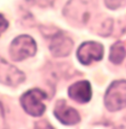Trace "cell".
Here are the masks:
<instances>
[{
  "label": "cell",
  "mask_w": 126,
  "mask_h": 129,
  "mask_svg": "<svg viewBox=\"0 0 126 129\" xmlns=\"http://www.w3.org/2000/svg\"><path fill=\"white\" fill-rule=\"evenodd\" d=\"M46 93L40 89H31L25 92L20 98V103L24 110L33 117H40L46 110Z\"/></svg>",
  "instance_id": "obj_1"
},
{
  "label": "cell",
  "mask_w": 126,
  "mask_h": 129,
  "mask_svg": "<svg viewBox=\"0 0 126 129\" xmlns=\"http://www.w3.org/2000/svg\"><path fill=\"white\" fill-rule=\"evenodd\" d=\"M105 106L108 111L122 110L126 107V81H115L109 85L105 94Z\"/></svg>",
  "instance_id": "obj_2"
},
{
  "label": "cell",
  "mask_w": 126,
  "mask_h": 129,
  "mask_svg": "<svg viewBox=\"0 0 126 129\" xmlns=\"http://www.w3.org/2000/svg\"><path fill=\"white\" fill-rule=\"evenodd\" d=\"M37 51V45L34 38L28 35H20L12 41L9 54L14 61H23V59L34 56Z\"/></svg>",
  "instance_id": "obj_3"
},
{
  "label": "cell",
  "mask_w": 126,
  "mask_h": 129,
  "mask_svg": "<svg viewBox=\"0 0 126 129\" xmlns=\"http://www.w3.org/2000/svg\"><path fill=\"white\" fill-rule=\"evenodd\" d=\"M104 56V47L97 42H85L77 51L78 61L84 65H89L93 62L100 61Z\"/></svg>",
  "instance_id": "obj_4"
},
{
  "label": "cell",
  "mask_w": 126,
  "mask_h": 129,
  "mask_svg": "<svg viewBox=\"0 0 126 129\" xmlns=\"http://www.w3.org/2000/svg\"><path fill=\"white\" fill-rule=\"evenodd\" d=\"M55 117L64 125H76L80 121V116L74 108L67 106L66 101L59 100L54 109Z\"/></svg>",
  "instance_id": "obj_5"
},
{
  "label": "cell",
  "mask_w": 126,
  "mask_h": 129,
  "mask_svg": "<svg viewBox=\"0 0 126 129\" xmlns=\"http://www.w3.org/2000/svg\"><path fill=\"white\" fill-rule=\"evenodd\" d=\"M73 46V41L68 36L64 35L63 33H58L53 37L49 48L55 57H65L70 54Z\"/></svg>",
  "instance_id": "obj_6"
},
{
  "label": "cell",
  "mask_w": 126,
  "mask_h": 129,
  "mask_svg": "<svg viewBox=\"0 0 126 129\" xmlns=\"http://www.w3.org/2000/svg\"><path fill=\"white\" fill-rule=\"evenodd\" d=\"M24 80V73L0 57V82L8 85H17Z\"/></svg>",
  "instance_id": "obj_7"
},
{
  "label": "cell",
  "mask_w": 126,
  "mask_h": 129,
  "mask_svg": "<svg viewBox=\"0 0 126 129\" xmlns=\"http://www.w3.org/2000/svg\"><path fill=\"white\" fill-rule=\"evenodd\" d=\"M68 94L70 99L78 103H87L92 99V86L88 81H78L69 86Z\"/></svg>",
  "instance_id": "obj_8"
},
{
  "label": "cell",
  "mask_w": 126,
  "mask_h": 129,
  "mask_svg": "<svg viewBox=\"0 0 126 129\" xmlns=\"http://www.w3.org/2000/svg\"><path fill=\"white\" fill-rule=\"evenodd\" d=\"M126 55V51H125V46L123 45L122 42H117L110 48V53H109V59L110 62H113L114 64H120L125 58Z\"/></svg>",
  "instance_id": "obj_9"
},
{
  "label": "cell",
  "mask_w": 126,
  "mask_h": 129,
  "mask_svg": "<svg viewBox=\"0 0 126 129\" xmlns=\"http://www.w3.org/2000/svg\"><path fill=\"white\" fill-rule=\"evenodd\" d=\"M126 2V0H105V4L108 8L110 9H117L122 7Z\"/></svg>",
  "instance_id": "obj_10"
},
{
  "label": "cell",
  "mask_w": 126,
  "mask_h": 129,
  "mask_svg": "<svg viewBox=\"0 0 126 129\" xmlns=\"http://www.w3.org/2000/svg\"><path fill=\"white\" fill-rule=\"evenodd\" d=\"M8 26H9V24H8V21H7V19L0 14V36L2 35V33H4L7 28H8Z\"/></svg>",
  "instance_id": "obj_11"
}]
</instances>
